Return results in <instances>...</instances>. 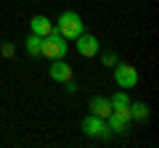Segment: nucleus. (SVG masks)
<instances>
[{"instance_id":"f257e3e1","label":"nucleus","mask_w":159,"mask_h":148,"mask_svg":"<svg viewBox=\"0 0 159 148\" xmlns=\"http://www.w3.org/2000/svg\"><path fill=\"white\" fill-rule=\"evenodd\" d=\"M82 29H85V24H82L80 13L64 11L61 16H58V29H56V32L61 34L64 40H74V37H80V34H82Z\"/></svg>"},{"instance_id":"f03ea898","label":"nucleus","mask_w":159,"mask_h":148,"mask_svg":"<svg viewBox=\"0 0 159 148\" xmlns=\"http://www.w3.org/2000/svg\"><path fill=\"white\" fill-rule=\"evenodd\" d=\"M66 50H69L66 40H64L61 34L56 32V27H53V32L43 37V53H40V56H45V58H51V61H53V58H64V56H66Z\"/></svg>"},{"instance_id":"7ed1b4c3","label":"nucleus","mask_w":159,"mask_h":148,"mask_svg":"<svg viewBox=\"0 0 159 148\" xmlns=\"http://www.w3.org/2000/svg\"><path fill=\"white\" fill-rule=\"evenodd\" d=\"M82 132H85L88 137H109L111 135L109 127H106V119H103V116H96V114H88L85 119H82Z\"/></svg>"},{"instance_id":"20e7f679","label":"nucleus","mask_w":159,"mask_h":148,"mask_svg":"<svg viewBox=\"0 0 159 148\" xmlns=\"http://www.w3.org/2000/svg\"><path fill=\"white\" fill-rule=\"evenodd\" d=\"M114 82L119 87H135L138 85V72L133 63H114Z\"/></svg>"},{"instance_id":"39448f33","label":"nucleus","mask_w":159,"mask_h":148,"mask_svg":"<svg viewBox=\"0 0 159 148\" xmlns=\"http://www.w3.org/2000/svg\"><path fill=\"white\" fill-rule=\"evenodd\" d=\"M74 48H77V53L82 58H93L98 56V50H101V45H98V40L93 37V34H80V37H74Z\"/></svg>"},{"instance_id":"423d86ee","label":"nucleus","mask_w":159,"mask_h":148,"mask_svg":"<svg viewBox=\"0 0 159 148\" xmlns=\"http://www.w3.org/2000/svg\"><path fill=\"white\" fill-rule=\"evenodd\" d=\"M48 74H51L53 82H66V80H72V66L64 58H53L51 66H48Z\"/></svg>"},{"instance_id":"0eeeda50","label":"nucleus","mask_w":159,"mask_h":148,"mask_svg":"<svg viewBox=\"0 0 159 148\" xmlns=\"http://www.w3.org/2000/svg\"><path fill=\"white\" fill-rule=\"evenodd\" d=\"M111 111H114V108H111V101H109V98H103V95H93V98H90V114L103 116V119H106Z\"/></svg>"},{"instance_id":"6e6552de","label":"nucleus","mask_w":159,"mask_h":148,"mask_svg":"<svg viewBox=\"0 0 159 148\" xmlns=\"http://www.w3.org/2000/svg\"><path fill=\"white\" fill-rule=\"evenodd\" d=\"M29 29H32V34L45 37V34L53 32V24H51V19H45V16H32L29 19Z\"/></svg>"},{"instance_id":"1a4fd4ad","label":"nucleus","mask_w":159,"mask_h":148,"mask_svg":"<svg viewBox=\"0 0 159 148\" xmlns=\"http://www.w3.org/2000/svg\"><path fill=\"white\" fill-rule=\"evenodd\" d=\"M106 127H109L111 135H125V132H127V119H125V116H119L117 111H111V114L106 116Z\"/></svg>"},{"instance_id":"9d476101","label":"nucleus","mask_w":159,"mask_h":148,"mask_svg":"<svg viewBox=\"0 0 159 148\" xmlns=\"http://www.w3.org/2000/svg\"><path fill=\"white\" fill-rule=\"evenodd\" d=\"M24 45H27V53H29V56L37 58L40 53H43V37H40V34H29Z\"/></svg>"},{"instance_id":"9b49d317","label":"nucleus","mask_w":159,"mask_h":148,"mask_svg":"<svg viewBox=\"0 0 159 148\" xmlns=\"http://www.w3.org/2000/svg\"><path fill=\"white\" fill-rule=\"evenodd\" d=\"M130 119L146 122L148 119V106H146V103H130Z\"/></svg>"},{"instance_id":"f8f14e48","label":"nucleus","mask_w":159,"mask_h":148,"mask_svg":"<svg viewBox=\"0 0 159 148\" xmlns=\"http://www.w3.org/2000/svg\"><path fill=\"white\" fill-rule=\"evenodd\" d=\"M111 108H122V106H130V98H127V93L125 90H119V93H114L111 98Z\"/></svg>"},{"instance_id":"ddd939ff","label":"nucleus","mask_w":159,"mask_h":148,"mask_svg":"<svg viewBox=\"0 0 159 148\" xmlns=\"http://www.w3.org/2000/svg\"><path fill=\"white\" fill-rule=\"evenodd\" d=\"M101 58H103V63H106V66H114V63H117V56H114L111 50H109V53H103Z\"/></svg>"},{"instance_id":"4468645a","label":"nucleus","mask_w":159,"mask_h":148,"mask_svg":"<svg viewBox=\"0 0 159 148\" xmlns=\"http://www.w3.org/2000/svg\"><path fill=\"white\" fill-rule=\"evenodd\" d=\"M3 56H6V58L13 56V45H11V42H3Z\"/></svg>"}]
</instances>
